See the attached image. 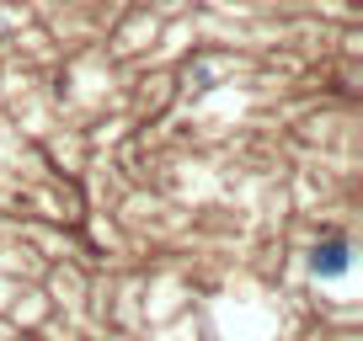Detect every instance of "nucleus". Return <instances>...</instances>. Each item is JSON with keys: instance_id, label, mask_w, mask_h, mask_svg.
Listing matches in <instances>:
<instances>
[{"instance_id": "obj_1", "label": "nucleus", "mask_w": 363, "mask_h": 341, "mask_svg": "<svg viewBox=\"0 0 363 341\" xmlns=\"http://www.w3.org/2000/svg\"><path fill=\"white\" fill-rule=\"evenodd\" d=\"M347 262H352L347 240H326V245L310 250V272H315V277H342V272H347Z\"/></svg>"}]
</instances>
